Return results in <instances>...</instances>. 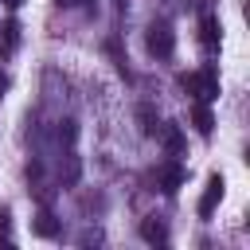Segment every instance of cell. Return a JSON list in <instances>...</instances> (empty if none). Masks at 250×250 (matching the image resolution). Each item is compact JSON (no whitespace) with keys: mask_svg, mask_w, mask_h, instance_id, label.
Returning a JSON list of instances; mask_svg holds the SVG:
<instances>
[{"mask_svg":"<svg viewBox=\"0 0 250 250\" xmlns=\"http://www.w3.org/2000/svg\"><path fill=\"white\" fill-rule=\"evenodd\" d=\"M180 86H184L195 102H215V98H219V74H215L211 66H203V70H195V74H184Z\"/></svg>","mask_w":250,"mask_h":250,"instance_id":"cell-1","label":"cell"},{"mask_svg":"<svg viewBox=\"0 0 250 250\" xmlns=\"http://www.w3.org/2000/svg\"><path fill=\"white\" fill-rule=\"evenodd\" d=\"M145 47H148V55H156V59H168V55L176 51V31H172L168 23H148Z\"/></svg>","mask_w":250,"mask_h":250,"instance_id":"cell-2","label":"cell"},{"mask_svg":"<svg viewBox=\"0 0 250 250\" xmlns=\"http://www.w3.org/2000/svg\"><path fill=\"white\" fill-rule=\"evenodd\" d=\"M223 191H227V180L215 172L211 180H207V188H203V195H199V219H211L215 215V207H219V199H223Z\"/></svg>","mask_w":250,"mask_h":250,"instance_id":"cell-3","label":"cell"},{"mask_svg":"<svg viewBox=\"0 0 250 250\" xmlns=\"http://www.w3.org/2000/svg\"><path fill=\"white\" fill-rule=\"evenodd\" d=\"M184 180H188V172H184V164H176V160H168V164L156 168V184H160V191H176Z\"/></svg>","mask_w":250,"mask_h":250,"instance_id":"cell-4","label":"cell"},{"mask_svg":"<svg viewBox=\"0 0 250 250\" xmlns=\"http://www.w3.org/2000/svg\"><path fill=\"white\" fill-rule=\"evenodd\" d=\"M156 137H160V145H164L168 156H180V152H184V133H180V125L164 121V125H156Z\"/></svg>","mask_w":250,"mask_h":250,"instance_id":"cell-5","label":"cell"},{"mask_svg":"<svg viewBox=\"0 0 250 250\" xmlns=\"http://www.w3.org/2000/svg\"><path fill=\"white\" fill-rule=\"evenodd\" d=\"M199 39H203V47H207V51H215V47H219V39H223V27H219L215 12H203V20H199Z\"/></svg>","mask_w":250,"mask_h":250,"instance_id":"cell-6","label":"cell"},{"mask_svg":"<svg viewBox=\"0 0 250 250\" xmlns=\"http://www.w3.org/2000/svg\"><path fill=\"white\" fill-rule=\"evenodd\" d=\"M31 230H35L39 238H55V234H59V219H55V215H51V211L43 207V211H39V215L31 219Z\"/></svg>","mask_w":250,"mask_h":250,"instance_id":"cell-7","label":"cell"},{"mask_svg":"<svg viewBox=\"0 0 250 250\" xmlns=\"http://www.w3.org/2000/svg\"><path fill=\"white\" fill-rule=\"evenodd\" d=\"M191 121H195V129H199L203 137H211V129H215V113H211V105H207V102H195Z\"/></svg>","mask_w":250,"mask_h":250,"instance_id":"cell-8","label":"cell"},{"mask_svg":"<svg viewBox=\"0 0 250 250\" xmlns=\"http://www.w3.org/2000/svg\"><path fill=\"white\" fill-rule=\"evenodd\" d=\"M141 238H145V242H168V227H164L160 219H145V223H141Z\"/></svg>","mask_w":250,"mask_h":250,"instance_id":"cell-9","label":"cell"},{"mask_svg":"<svg viewBox=\"0 0 250 250\" xmlns=\"http://www.w3.org/2000/svg\"><path fill=\"white\" fill-rule=\"evenodd\" d=\"M16 43H20V23H16V20H8V23L0 27V51L8 55V51H16Z\"/></svg>","mask_w":250,"mask_h":250,"instance_id":"cell-10","label":"cell"},{"mask_svg":"<svg viewBox=\"0 0 250 250\" xmlns=\"http://www.w3.org/2000/svg\"><path fill=\"white\" fill-rule=\"evenodd\" d=\"M137 121H141V129H145V133H156V125H160V117H156V109H152V105H141V109H137Z\"/></svg>","mask_w":250,"mask_h":250,"instance_id":"cell-11","label":"cell"},{"mask_svg":"<svg viewBox=\"0 0 250 250\" xmlns=\"http://www.w3.org/2000/svg\"><path fill=\"white\" fill-rule=\"evenodd\" d=\"M55 137L70 145V141H74V121H59V129H55Z\"/></svg>","mask_w":250,"mask_h":250,"instance_id":"cell-12","label":"cell"},{"mask_svg":"<svg viewBox=\"0 0 250 250\" xmlns=\"http://www.w3.org/2000/svg\"><path fill=\"white\" fill-rule=\"evenodd\" d=\"M8 227H12V215H8V207H0V238L8 242Z\"/></svg>","mask_w":250,"mask_h":250,"instance_id":"cell-13","label":"cell"},{"mask_svg":"<svg viewBox=\"0 0 250 250\" xmlns=\"http://www.w3.org/2000/svg\"><path fill=\"white\" fill-rule=\"evenodd\" d=\"M4 90H8V74L0 70V98H4Z\"/></svg>","mask_w":250,"mask_h":250,"instance_id":"cell-14","label":"cell"},{"mask_svg":"<svg viewBox=\"0 0 250 250\" xmlns=\"http://www.w3.org/2000/svg\"><path fill=\"white\" fill-rule=\"evenodd\" d=\"M59 8H74V4H82V0H55Z\"/></svg>","mask_w":250,"mask_h":250,"instance_id":"cell-15","label":"cell"},{"mask_svg":"<svg viewBox=\"0 0 250 250\" xmlns=\"http://www.w3.org/2000/svg\"><path fill=\"white\" fill-rule=\"evenodd\" d=\"M125 4H129V0H113V8H117V12H125Z\"/></svg>","mask_w":250,"mask_h":250,"instance_id":"cell-16","label":"cell"},{"mask_svg":"<svg viewBox=\"0 0 250 250\" xmlns=\"http://www.w3.org/2000/svg\"><path fill=\"white\" fill-rule=\"evenodd\" d=\"M4 4H8V8H20V4H23V0H4Z\"/></svg>","mask_w":250,"mask_h":250,"instance_id":"cell-17","label":"cell"}]
</instances>
